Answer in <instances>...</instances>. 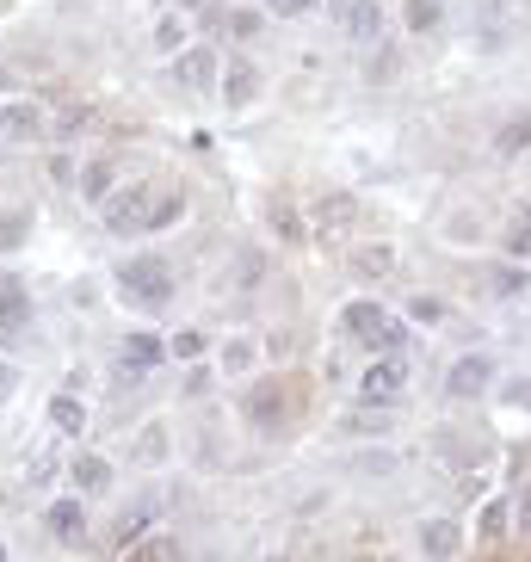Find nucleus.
Wrapping results in <instances>:
<instances>
[{
	"instance_id": "6ab92c4d",
	"label": "nucleus",
	"mask_w": 531,
	"mask_h": 562,
	"mask_svg": "<svg viewBox=\"0 0 531 562\" xmlns=\"http://www.w3.org/2000/svg\"><path fill=\"white\" fill-rule=\"evenodd\" d=\"M247 420H254V427H278V383H260V390L247 396Z\"/></svg>"
},
{
	"instance_id": "4468645a",
	"label": "nucleus",
	"mask_w": 531,
	"mask_h": 562,
	"mask_svg": "<svg viewBox=\"0 0 531 562\" xmlns=\"http://www.w3.org/2000/svg\"><path fill=\"white\" fill-rule=\"evenodd\" d=\"M346 31H352V44H377L383 38V7H377V0H352V7H346Z\"/></svg>"
},
{
	"instance_id": "473e14b6",
	"label": "nucleus",
	"mask_w": 531,
	"mask_h": 562,
	"mask_svg": "<svg viewBox=\"0 0 531 562\" xmlns=\"http://www.w3.org/2000/svg\"><path fill=\"white\" fill-rule=\"evenodd\" d=\"M81 124H87V105H81V112H62V124H56V130H62V136H75Z\"/></svg>"
},
{
	"instance_id": "9b49d317",
	"label": "nucleus",
	"mask_w": 531,
	"mask_h": 562,
	"mask_svg": "<svg viewBox=\"0 0 531 562\" xmlns=\"http://www.w3.org/2000/svg\"><path fill=\"white\" fill-rule=\"evenodd\" d=\"M124 562H180V538L173 532H143L136 544H124Z\"/></svg>"
},
{
	"instance_id": "39448f33",
	"label": "nucleus",
	"mask_w": 531,
	"mask_h": 562,
	"mask_svg": "<svg viewBox=\"0 0 531 562\" xmlns=\"http://www.w3.org/2000/svg\"><path fill=\"white\" fill-rule=\"evenodd\" d=\"M402 383H408V365L389 353V359H377V365L359 377V396H365V402H396V396H402Z\"/></svg>"
},
{
	"instance_id": "7c9ffc66",
	"label": "nucleus",
	"mask_w": 531,
	"mask_h": 562,
	"mask_svg": "<svg viewBox=\"0 0 531 562\" xmlns=\"http://www.w3.org/2000/svg\"><path fill=\"white\" fill-rule=\"evenodd\" d=\"M315 0H272V13H285V19H297V13H309Z\"/></svg>"
},
{
	"instance_id": "e433bc0d",
	"label": "nucleus",
	"mask_w": 531,
	"mask_h": 562,
	"mask_svg": "<svg viewBox=\"0 0 531 562\" xmlns=\"http://www.w3.org/2000/svg\"><path fill=\"white\" fill-rule=\"evenodd\" d=\"M7 87H13V81H7V68H0V93H7Z\"/></svg>"
},
{
	"instance_id": "393cba45",
	"label": "nucleus",
	"mask_w": 531,
	"mask_h": 562,
	"mask_svg": "<svg viewBox=\"0 0 531 562\" xmlns=\"http://www.w3.org/2000/svg\"><path fill=\"white\" fill-rule=\"evenodd\" d=\"M247 365H254V346L229 340V346H223V371H247Z\"/></svg>"
},
{
	"instance_id": "412c9836",
	"label": "nucleus",
	"mask_w": 531,
	"mask_h": 562,
	"mask_svg": "<svg viewBox=\"0 0 531 562\" xmlns=\"http://www.w3.org/2000/svg\"><path fill=\"white\" fill-rule=\"evenodd\" d=\"M112 180H118V167H112V161H93V167L81 173V198L105 204V192H112Z\"/></svg>"
},
{
	"instance_id": "9d476101",
	"label": "nucleus",
	"mask_w": 531,
	"mask_h": 562,
	"mask_svg": "<svg viewBox=\"0 0 531 562\" xmlns=\"http://www.w3.org/2000/svg\"><path fill=\"white\" fill-rule=\"evenodd\" d=\"M173 75H180V87H217V56L210 50H180L173 56Z\"/></svg>"
},
{
	"instance_id": "5701e85b",
	"label": "nucleus",
	"mask_w": 531,
	"mask_h": 562,
	"mask_svg": "<svg viewBox=\"0 0 531 562\" xmlns=\"http://www.w3.org/2000/svg\"><path fill=\"white\" fill-rule=\"evenodd\" d=\"M167 353H173V359H186V365H192V359L204 353V334H192V328H180V334H173V340H167Z\"/></svg>"
},
{
	"instance_id": "423d86ee",
	"label": "nucleus",
	"mask_w": 531,
	"mask_h": 562,
	"mask_svg": "<svg viewBox=\"0 0 531 562\" xmlns=\"http://www.w3.org/2000/svg\"><path fill=\"white\" fill-rule=\"evenodd\" d=\"M488 383H494V365H488L482 353H470V359H457V365H451L445 390H451L457 402H470V396H482V390H488Z\"/></svg>"
},
{
	"instance_id": "c9c22d12",
	"label": "nucleus",
	"mask_w": 531,
	"mask_h": 562,
	"mask_svg": "<svg viewBox=\"0 0 531 562\" xmlns=\"http://www.w3.org/2000/svg\"><path fill=\"white\" fill-rule=\"evenodd\" d=\"M519 525H525V538H531V495H525V507H519Z\"/></svg>"
},
{
	"instance_id": "72a5a7b5",
	"label": "nucleus",
	"mask_w": 531,
	"mask_h": 562,
	"mask_svg": "<svg viewBox=\"0 0 531 562\" xmlns=\"http://www.w3.org/2000/svg\"><path fill=\"white\" fill-rule=\"evenodd\" d=\"M7 390H13V365H7V359H0V396H7Z\"/></svg>"
},
{
	"instance_id": "f03ea898",
	"label": "nucleus",
	"mask_w": 531,
	"mask_h": 562,
	"mask_svg": "<svg viewBox=\"0 0 531 562\" xmlns=\"http://www.w3.org/2000/svg\"><path fill=\"white\" fill-rule=\"evenodd\" d=\"M340 328L352 334V340H359V346H371V353H396V346L408 340V328L396 322V315H389L383 303H371V297H359V303H346L340 309Z\"/></svg>"
},
{
	"instance_id": "4c0bfd02",
	"label": "nucleus",
	"mask_w": 531,
	"mask_h": 562,
	"mask_svg": "<svg viewBox=\"0 0 531 562\" xmlns=\"http://www.w3.org/2000/svg\"><path fill=\"white\" fill-rule=\"evenodd\" d=\"M334 7H352V0H334Z\"/></svg>"
},
{
	"instance_id": "58836bf2",
	"label": "nucleus",
	"mask_w": 531,
	"mask_h": 562,
	"mask_svg": "<svg viewBox=\"0 0 531 562\" xmlns=\"http://www.w3.org/2000/svg\"><path fill=\"white\" fill-rule=\"evenodd\" d=\"M0 562H7V544H0Z\"/></svg>"
},
{
	"instance_id": "6e6552de",
	"label": "nucleus",
	"mask_w": 531,
	"mask_h": 562,
	"mask_svg": "<svg viewBox=\"0 0 531 562\" xmlns=\"http://www.w3.org/2000/svg\"><path fill=\"white\" fill-rule=\"evenodd\" d=\"M352 217H359V204H352L346 192L315 198V235H346V229H352Z\"/></svg>"
},
{
	"instance_id": "7ed1b4c3",
	"label": "nucleus",
	"mask_w": 531,
	"mask_h": 562,
	"mask_svg": "<svg viewBox=\"0 0 531 562\" xmlns=\"http://www.w3.org/2000/svg\"><path fill=\"white\" fill-rule=\"evenodd\" d=\"M155 192H161V186H130L124 198H105V229H112V235H143Z\"/></svg>"
},
{
	"instance_id": "c756f323",
	"label": "nucleus",
	"mask_w": 531,
	"mask_h": 562,
	"mask_svg": "<svg viewBox=\"0 0 531 562\" xmlns=\"http://www.w3.org/2000/svg\"><path fill=\"white\" fill-rule=\"evenodd\" d=\"M229 31H235V38H254V31H260V13L235 7V13H229Z\"/></svg>"
},
{
	"instance_id": "4be33fe9",
	"label": "nucleus",
	"mask_w": 531,
	"mask_h": 562,
	"mask_svg": "<svg viewBox=\"0 0 531 562\" xmlns=\"http://www.w3.org/2000/svg\"><path fill=\"white\" fill-rule=\"evenodd\" d=\"M180 44H186V25H180V19H161V25H155V50L180 56Z\"/></svg>"
},
{
	"instance_id": "cd10ccee",
	"label": "nucleus",
	"mask_w": 531,
	"mask_h": 562,
	"mask_svg": "<svg viewBox=\"0 0 531 562\" xmlns=\"http://www.w3.org/2000/svg\"><path fill=\"white\" fill-rule=\"evenodd\" d=\"M19 241H25V217L13 210V217H0V248H19Z\"/></svg>"
},
{
	"instance_id": "b1692460",
	"label": "nucleus",
	"mask_w": 531,
	"mask_h": 562,
	"mask_svg": "<svg viewBox=\"0 0 531 562\" xmlns=\"http://www.w3.org/2000/svg\"><path fill=\"white\" fill-rule=\"evenodd\" d=\"M408 25L414 31H433L439 25V0H408Z\"/></svg>"
},
{
	"instance_id": "ddd939ff",
	"label": "nucleus",
	"mask_w": 531,
	"mask_h": 562,
	"mask_svg": "<svg viewBox=\"0 0 531 562\" xmlns=\"http://www.w3.org/2000/svg\"><path fill=\"white\" fill-rule=\"evenodd\" d=\"M44 130V112L38 105H25V99H13L7 112H0V136H13V143H31V136Z\"/></svg>"
},
{
	"instance_id": "c85d7f7f",
	"label": "nucleus",
	"mask_w": 531,
	"mask_h": 562,
	"mask_svg": "<svg viewBox=\"0 0 531 562\" xmlns=\"http://www.w3.org/2000/svg\"><path fill=\"white\" fill-rule=\"evenodd\" d=\"M476 525H482V538H494V532H501V525H507V507H501V501H488Z\"/></svg>"
},
{
	"instance_id": "f704fd0d",
	"label": "nucleus",
	"mask_w": 531,
	"mask_h": 562,
	"mask_svg": "<svg viewBox=\"0 0 531 562\" xmlns=\"http://www.w3.org/2000/svg\"><path fill=\"white\" fill-rule=\"evenodd\" d=\"M513 408H531V383H519V390H513Z\"/></svg>"
},
{
	"instance_id": "bb28decb",
	"label": "nucleus",
	"mask_w": 531,
	"mask_h": 562,
	"mask_svg": "<svg viewBox=\"0 0 531 562\" xmlns=\"http://www.w3.org/2000/svg\"><path fill=\"white\" fill-rule=\"evenodd\" d=\"M507 254H531V210L513 223V235H507Z\"/></svg>"
},
{
	"instance_id": "0eeeda50",
	"label": "nucleus",
	"mask_w": 531,
	"mask_h": 562,
	"mask_svg": "<svg viewBox=\"0 0 531 562\" xmlns=\"http://www.w3.org/2000/svg\"><path fill=\"white\" fill-rule=\"evenodd\" d=\"M68 482H75V495H105V488H112V464H105L99 451H81V458L68 464Z\"/></svg>"
},
{
	"instance_id": "f3484780",
	"label": "nucleus",
	"mask_w": 531,
	"mask_h": 562,
	"mask_svg": "<svg viewBox=\"0 0 531 562\" xmlns=\"http://www.w3.org/2000/svg\"><path fill=\"white\" fill-rule=\"evenodd\" d=\"M186 217V198L180 192H155V204H149V223H143V235H155V229H167V223H180Z\"/></svg>"
},
{
	"instance_id": "2f4dec72",
	"label": "nucleus",
	"mask_w": 531,
	"mask_h": 562,
	"mask_svg": "<svg viewBox=\"0 0 531 562\" xmlns=\"http://www.w3.org/2000/svg\"><path fill=\"white\" fill-rule=\"evenodd\" d=\"M408 315H414V322H439V303H433V297H420Z\"/></svg>"
},
{
	"instance_id": "f257e3e1",
	"label": "nucleus",
	"mask_w": 531,
	"mask_h": 562,
	"mask_svg": "<svg viewBox=\"0 0 531 562\" xmlns=\"http://www.w3.org/2000/svg\"><path fill=\"white\" fill-rule=\"evenodd\" d=\"M118 297L130 303V309H167L173 303V266L161 260V254H136V260H124L118 266Z\"/></svg>"
},
{
	"instance_id": "a878e982",
	"label": "nucleus",
	"mask_w": 531,
	"mask_h": 562,
	"mask_svg": "<svg viewBox=\"0 0 531 562\" xmlns=\"http://www.w3.org/2000/svg\"><path fill=\"white\" fill-rule=\"evenodd\" d=\"M352 266H359L365 278L371 272H389V248H359V260H352Z\"/></svg>"
},
{
	"instance_id": "1a4fd4ad",
	"label": "nucleus",
	"mask_w": 531,
	"mask_h": 562,
	"mask_svg": "<svg viewBox=\"0 0 531 562\" xmlns=\"http://www.w3.org/2000/svg\"><path fill=\"white\" fill-rule=\"evenodd\" d=\"M44 525H50V538H56V544H81V532H87L81 495H75V501H56V507L44 513Z\"/></svg>"
},
{
	"instance_id": "f8f14e48",
	"label": "nucleus",
	"mask_w": 531,
	"mask_h": 562,
	"mask_svg": "<svg viewBox=\"0 0 531 562\" xmlns=\"http://www.w3.org/2000/svg\"><path fill=\"white\" fill-rule=\"evenodd\" d=\"M50 427H56L62 439H81V433H87V402H81V396H68V390L50 396Z\"/></svg>"
},
{
	"instance_id": "a211bd4d",
	"label": "nucleus",
	"mask_w": 531,
	"mask_h": 562,
	"mask_svg": "<svg viewBox=\"0 0 531 562\" xmlns=\"http://www.w3.org/2000/svg\"><path fill=\"white\" fill-rule=\"evenodd\" d=\"M217 87L229 93V105H247V99L260 93V75H254V68H247V62H235V68H229V75H223Z\"/></svg>"
},
{
	"instance_id": "20e7f679",
	"label": "nucleus",
	"mask_w": 531,
	"mask_h": 562,
	"mask_svg": "<svg viewBox=\"0 0 531 562\" xmlns=\"http://www.w3.org/2000/svg\"><path fill=\"white\" fill-rule=\"evenodd\" d=\"M25 328H31V285L0 272V334H25Z\"/></svg>"
},
{
	"instance_id": "dca6fc26",
	"label": "nucleus",
	"mask_w": 531,
	"mask_h": 562,
	"mask_svg": "<svg viewBox=\"0 0 531 562\" xmlns=\"http://www.w3.org/2000/svg\"><path fill=\"white\" fill-rule=\"evenodd\" d=\"M420 550H427L433 562H451V556H457V525H451V519L420 525Z\"/></svg>"
},
{
	"instance_id": "2eb2a0df",
	"label": "nucleus",
	"mask_w": 531,
	"mask_h": 562,
	"mask_svg": "<svg viewBox=\"0 0 531 562\" xmlns=\"http://www.w3.org/2000/svg\"><path fill=\"white\" fill-rule=\"evenodd\" d=\"M161 359H167V346H161L155 334H130V340H124V371L143 377V371H155Z\"/></svg>"
},
{
	"instance_id": "aec40b11",
	"label": "nucleus",
	"mask_w": 531,
	"mask_h": 562,
	"mask_svg": "<svg viewBox=\"0 0 531 562\" xmlns=\"http://www.w3.org/2000/svg\"><path fill=\"white\" fill-rule=\"evenodd\" d=\"M494 149H501V155H525L531 149V112L525 118H507L501 136H494Z\"/></svg>"
}]
</instances>
